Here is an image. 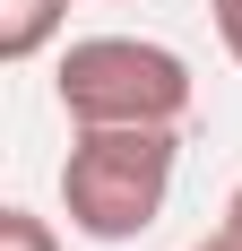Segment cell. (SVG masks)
I'll list each match as a JSON object with an SVG mask.
<instances>
[{
	"label": "cell",
	"mask_w": 242,
	"mask_h": 251,
	"mask_svg": "<svg viewBox=\"0 0 242 251\" xmlns=\"http://www.w3.org/2000/svg\"><path fill=\"white\" fill-rule=\"evenodd\" d=\"M70 0H0V61H35V52L61 35Z\"/></svg>",
	"instance_id": "3"
},
{
	"label": "cell",
	"mask_w": 242,
	"mask_h": 251,
	"mask_svg": "<svg viewBox=\"0 0 242 251\" xmlns=\"http://www.w3.org/2000/svg\"><path fill=\"white\" fill-rule=\"evenodd\" d=\"M191 251H242V191H225V217L208 226V243H191Z\"/></svg>",
	"instance_id": "5"
},
{
	"label": "cell",
	"mask_w": 242,
	"mask_h": 251,
	"mask_svg": "<svg viewBox=\"0 0 242 251\" xmlns=\"http://www.w3.org/2000/svg\"><path fill=\"white\" fill-rule=\"evenodd\" d=\"M173 122H87L61 156V208L87 243H139L173 191Z\"/></svg>",
	"instance_id": "1"
},
{
	"label": "cell",
	"mask_w": 242,
	"mask_h": 251,
	"mask_svg": "<svg viewBox=\"0 0 242 251\" xmlns=\"http://www.w3.org/2000/svg\"><path fill=\"white\" fill-rule=\"evenodd\" d=\"M0 251H61V234L35 208H0Z\"/></svg>",
	"instance_id": "4"
},
{
	"label": "cell",
	"mask_w": 242,
	"mask_h": 251,
	"mask_svg": "<svg viewBox=\"0 0 242 251\" xmlns=\"http://www.w3.org/2000/svg\"><path fill=\"white\" fill-rule=\"evenodd\" d=\"M52 96L78 130L87 122H182L191 113V61L147 35H78L52 70Z\"/></svg>",
	"instance_id": "2"
},
{
	"label": "cell",
	"mask_w": 242,
	"mask_h": 251,
	"mask_svg": "<svg viewBox=\"0 0 242 251\" xmlns=\"http://www.w3.org/2000/svg\"><path fill=\"white\" fill-rule=\"evenodd\" d=\"M208 18H217V44H225V61L242 70V0H208Z\"/></svg>",
	"instance_id": "6"
}]
</instances>
